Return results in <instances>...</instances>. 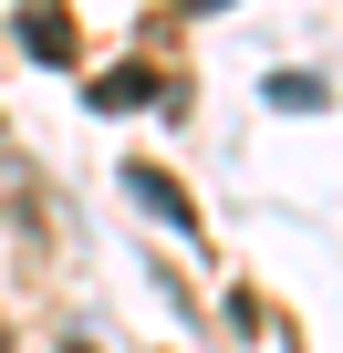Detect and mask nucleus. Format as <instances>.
I'll list each match as a JSON object with an SVG mask.
<instances>
[{
  "instance_id": "obj_1",
  "label": "nucleus",
  "mask_w": 343,
  "mask_h": 353,
  "mask_svg": "<svg viewBox=\"0 0 343 353\" xmlns=\"http://www.w3.org/2000/svg\"><path fill=\"white\" fill-rule=\"evenodd\" d=\"M125 198H146L166 229H198V208H188V188H177V176H156V166H125Z\"/></svg>"
},
{
  "instance_id": "obj_3",
  "label": "nucleus",
  "mask_w": 343,
  "mask_h": 353,
  "mask_svg": "<svg viewBox=\"0 0 343 353\" xmlns=\"http://www.w3.org/2000/svg\"><path fill=\"white\" fill-rule=\"evenodd\" d=\"M0 353H11V343H0Z\"/></svg>"
},
{
  "instance_id": "obj_2",
  "label": "nucleus",
  "mask_w": 343,
  "mask_h": 353,
  "mask_svg": "<svg viewBox=\"0 0 343 353\" xmlns=\"http://www.w3.org/2000/svg\"><path fill=\"white\" fill-rule=\"evenodd\" d=\"M198 11H219V0H198Z\"/></svg>"
}]
</instances>
